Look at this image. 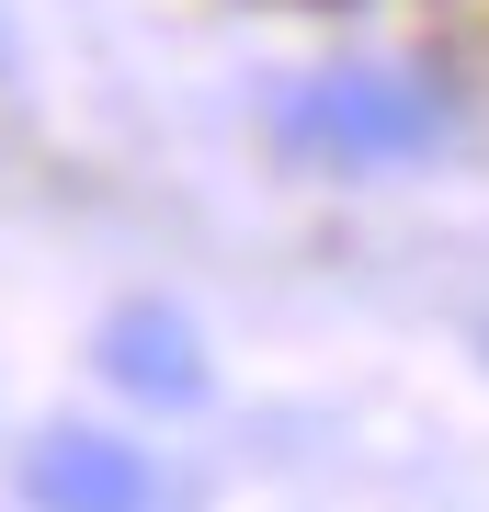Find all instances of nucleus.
<instances>
[{
  "label": "nucleus",
  "instance_id": "1",
  "mask_svg": "<svg viewBox=\"0 0 489 512\" xmlns=\"http://www.w3.org/2000/svg\"><path fill=\"white\" fill-rule=\"evenodd\" d=\"M273 126L308 148V160L364 171V160H410V148H433L444 137V92H433V80H399V69H330V80H308V92L273 103Z\"/></svg>",
  "mask_w": 489,
  "mask_h": 512
},
{
  "label": "nucleus",
  "instance_id": "2",
  "mask_svg": "<svg viewBox=\"0 0 489 512\" xmlns=\"http://www.w3.org/2000/svg\"><path fill=\"white\" fill-rule=\"evenodd\" d=\"M23 490H35V512H148V467L114 433H46L23 456Z\"/></svg>",
  "mask_w": 489,
  "mask_h": 512
},
{
  "label": "nucleus",
  "instance_id": "3",
  "mask_svg": "<svg viewBox=\"0 0 489 512\" xmlns=\"http://www.w3.org/2000/svg\"><path fill=\"white\" fill-rule=\"evenodd\" d=\"M103 376H114V387H137V399H160V410L205 399L194 330H182L171 308H126V319H114V330H103Z\"/></svg>",
  "mask_w": 489,
  "mask_h": 512
}]
</instances>
